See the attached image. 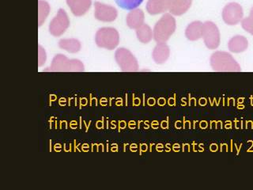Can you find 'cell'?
<instances>
[{"mask_svg":"<svg viewBox=\"0 0 253 190\" xmlns=\"http://www.w3.org/2000/svg\"><path fill=\"white\" fill-rule=\"evenodd\" d=\"M210 63L216 71L237 72L241 71L239 63L236 61L231 54L226 51H215L211 56Z\"/></svg>","mask_w":253,"mask_h":190,"instance_id":"obj_1","label":"cell"},{"mask_svg":"<svg viewBox=\"0 0 253 190\" xmlns=\"http://www.w3.org/2000/svg\"><path fill=\"white\" fill-rule=\"evenodd\" d=\"M176 20L171 14H165L154 28V39L158 43H166L176 30Z\"/></svg>","mask_w":253,"mask_h":190,"instance_id":"obj_2","label":"cell"},{"mask_svg":"<svg viewBox=\"0 0 253 190\" xmlns=\"http://www.w3.org/2000/svg\"><path fill=\"white\" fill-rule=\"evenodd\" d=\"M95 42L99 48L113 50L120 43V35L114 28L104 27L97 30Z\"/></svg>","mask_w":253,"mask_h":190,"instance_id":"obj_3","label":"cell"},{"mask_svg":"<svg viewBox=\"0 0 253 190\" xmlns=\"http://www.w3.org/2000/svg\"><path fill=\"white\" fill-rule=\"evenodd\" d=\"M85 70L83 62L79 59H67V56L58 54L52 59L51 66L45 71H83Z\"/></svg>","mask_w":253,"mask_h":190,"instance_id":"obj_4","label":"cell"},{"mask_svg":"<svg viewBox=\"0 0 253 190\" xmlns=\"http://www.w3.org/2000/svg\"><path fill=\"white\" fill-rule=\"evenodd\" d=\"M115 59L122 71L133 72L138 70L136 58L128 49L125 48H121L117 50L115 53Z\"/></svg>","mask_w":253,"mask_h":190,"instance_id":"obj_5","label":"cell"},{"mask_svg":"<svg viewBox=\"0 0 253 190\" xmlns=\"http://www.w3.org/2000/svg\"><path fill=\"white\" fill-rule=\"evenodd\" d=\"M204 44L209 49H216L220 46V32L218 28L213 22H204L203 28V36Z\"/></svg>","mask_w":253,"mask_h":190,"instance_id":"obj_6","label":"cell"},{"mask_svg":"<svg viewBox=\"0 0 253 190\" xmlns=\"http://www.w3.org/2000/svg\"><path fill=\"white\" fill-rule=\"evenodd\" d=\"M244 10L242 6L237 2H229L222 10L221 16L225 24L235 26L243 19Z\"/></svg>","mask_w":253,"mask_h":190,"instance_id":"obj_7","label":"cell"},{"mask_svg":"<svg viewBox=\"0 0 253 190\" xmlns=\"http://www.w3.org/2000/svg\"><path fill=\"white\" fill-rule=\"evenodd\" d=\"M70 26V20L63 9H59L55 18L49 24V32L54 37H60Z\"/></svg>","mask_w":253,"mask_h":190,"instance_id":"obj_8","label":"cell"},{"mask_svg":"<svg viewBox=\"0 0 253 190\" xmlns=\"http://www.w3.org/2000/svg\"><path fill=\"white\" fill-rule=\"evenodd\" d=\"M94 17L98 21L104 22H113L117 19L118 12L113 6L96 2L94 3Z\"/></svg>","mask_w":253,"mask_h":190,"instance_id":"obj_9","label":"cell"},{"mask_svg":"<svg viewBox=\"0 0 253 190\" xmlns=\"http://www.w3.org/2000/svg\"><path fill=\"white\" fill-rule=\"evenodd\" d=\"M67 3L74 15L81 17L90 8L91 0H67Z\"/></svg>","mask_w":253,"mask_h":190,"instance_id":"obj_10","label":"cell"},{"mask_svg":"<svg viewBox=\"0 0 253 190\" xmlns=\"http://www.w3.org/2000/svg\"><path fill=\"white\" fill-rule=\"evenodd\" d=\"M144 13L140 9H134L126 15V25L130 29L137 30L144 24Z\"/></svg>","mask_w":253,"mask_h":190,"instance_id":"obj_11","label":"cell"},{"mask_svg":"<svg viewBox=\"0 0 253 190\" xmlns=\"http://www.w3.org/2000/svg\"><path fill=\"white\" fill-rule=\"evenodd\" d=\"M169 8V0H148L146 10L151 15L165 13Z\"/></svg>","mask_w":253,"mask_h":190,"instance_id":"obj_12","label":"cell"},{"mask_svg":"<svg viewBox=\"0 0 253 190\" xmlns=\"http://www.w3.org/2000/svg\"><path fill=\"white\" fill-rule=\"evenodd\" d=\"M192 0H169L170 13L175 16L185 14L192 6Z\"/></svg>","mask_w":253,"mask_h":190,"instance_id":"obj_13","label":"cell"},{"mask_svg":"<svg viewBox=\"0 0 253 190\" xmlns=\"http://www.w3.org/2000/svg\"><path fill=\"white\" fill-rule=\"evenodd\" d=\"M249 47V42L247 38L244 36L237 35L229 40L228 48L229 51L233 53H241L247 49Z\"/></svg>","mask_w":253,"mask_h":190,"instance_id":"obj_14","label":"cell"},{"mask_svg":"<svg viewBox=\"0 0 253 190\" xmlns=\"http://www.w3.org/2000/svg\"><path fill=\"white\" fill-rule=\"evenodd\" d=\"M170 55V49L166 43H158L153 51L152 57L158 64H162L168 60Z\"/></svg>","mask_w":253,"mask_h":190,"instance_id":"obj_15","label":"cell"},{"mask_svg":"<svg viewBox=\"0 0 253 190\" xmlns=\"http://www.w3.org/2000/svg\"><path fill=\"white\" fill-rule=\"evenodd\" d=\"M203 28H204V23H202L200 21H195L190 23L188 27L186 28V38L192 42L198 41L203 36Z\"/></svg>","mask_w":253,"mask_h":190,"instance_id":"obj_16","label":"cell"},{"mask_svg":"<svg viewBox=\"0 0 253 190\" xmlns=\"http://www.w3.org/2000/svg\"><path fill=\"white\" fill-rule=\"evenodd\" d=\"M61 49L66 50L70 53H77L81 49V43L77 39H62L59 42Z\"/></svg>","mask_w":253,"mask_h":190,"instance_id":"obj_17","label":"cell"},{"mask_svg":"<svg viewBox=\"0 0 253 190\" xmlns=\"http://www.w3.org/2000/svg\"><path fill=\"white\" fill-rule=\"evenodd\" d=\"M136 36L141 43L147 44L154 38V32L147 24H143L137 29Z\"/></svg>","mask_w":253,"mask_h":190,"instance_id":"obj_18","label":"cell"},{"mask_svg":"<svg viewBox=\"0 0 253 190\" xmlns=\"http://www.w3.org/2000/svg\"><path fill=\"white\" fill-rule=\"evenodd\" d=\"M50 6L46 1H38V26H42L49 14Z\"/></svg>","mask_w":253,"mask_h":190,"instance_id":"obj_19","label":"cell"},{"mask_svg":"<svg viewBox=\"0 0 253 190\" xmlns=\"http://www.w3.org/2000/svg\"><path fill=\"white\" fill-rule=\"evenodd\" d=\"M142 2L143 0H116L117 5L125 10H134Z\"/></svg>","mask_w":253,"mask_h":190,"instance_id":"obj_20","label":"cell"},{"mask_svg":"<svg viewBox=\"0 0 253 190\" xmlns=\"http://www.w3.org/2000/svg\"><path fill=\"white\" fill-rule=\"evenodd\" d=\"M241 27L253 36V6L250 10L249 17L244 18L241 21Z\"/></svg>","mask_w":253,"mask_h":190,"instance_id":"obj_21","label":"cell"},{"mask_svg":"<svg viewBox=\"0 0 253 190\" xmlns=\"http://www.w3.org/2000/svg\"><path fill=\"white\" fill-rule=\"evenodd\" d=\"M46 61L45 50L42 46H38V66L42 67Z\"/></svg>","mask_w":253,"mask_h":190,"instance_id":"obj_22","label":"cell"}]
</instances>
